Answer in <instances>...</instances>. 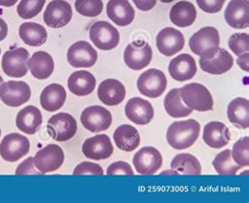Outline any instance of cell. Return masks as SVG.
Segmentation results:
<instances>
[{
  "label": "cell",
  "mask_w": 249,
  "mask_h": 203,
  "mask_svg": "<svg viewBox=\"0 0 249 203\" xmlns=\"http://www.w3.org/2000/svg\"><path fill=\"white\" fill-rule=\"evenodd\" d=\"M3 82V79H2V77L1 76H0V84H1Z\"/></svg>",
  "instance_id": "obj_49"
},
{
  "label": "cell",
  "mask_w": 249,
  "mask_h": 203,
  "mask_svg": "<svg viewBox=\"0 0 249 203\" xmlns=\"http://www.w3.org/2000/svg\"><path fill=\"white\" fill-rule=\"evenodd\" d=\"M189 48L194 54L200 58H213L220 48V34L213 27H205L199 30L189 39Z\"/></svg>",
  "instance_id": "obj_2"
},
{
  "label": "cell",
  "mask_w": 249,
  "mask_h": 203,
  "mask_svg": "<svg viewBox=\"0 0 249 203\" xmlns=\"http://www.w3.org/2000/svg\"><path fill=\"white\" fill-rule=\"evenodd\" d=\"M107 175H134V171L132 166H130L127 162L124 161H117L111 163V165L108 166L107 171Z\"/></svg>",
  "instance_id": "obj_42"
},
{
  "label": "cell",
  "mask_w": 249,
  "mask_h": 203,
  "mask_svg": "<svg viewBox=\"0 0 249 203\" xmlns=\"http://www.w3.org/2000/svg\"><path fill=\"white\" fill-rule=\"evenodd\" d=\"M67 100V92L61 84L53 83L45 88L40 95V104L48 112L60 110Z\"/></svg>",
  "instance_id": "obj_28"
},
{
  "label": "cell",
  "mask_w": 249,
  "mask_h": 203,
  "mask_svg": "<svg viewBox=\"0 0 249 203\" xmlns=\"http://www.w3.org/2000/svg\"><path fill=\"white\" fill-rule=\"evenodd\" d=\"M233 58L225 49L219 48L217 54L211 59L200 58L202 71L212 75H222L232 68Z\"/></svg>",
  "instance_id": "obj_24"
},
{
  "label": "cell",
  "mask_w": 249,
  "mask_h": 203,
  "mask_svg": "<svg viewBox=\"0 0 249 203\" xmlns=\"http://www.w3.org/2000/svg\"><path fill=\"white\" fill-rule=\"evenodd\" d=\"M183 103L191 110L208 112L213 109V99L211 92L200 83H189L180 89Z\"/></svg>",
  "instance_id": "obj_3"
},
{
  "label": "cell",
  "mask_w": 249,
  "mask_h": 203,
  "mask_svg": "<svg viewBox=\"0 0 249 203\" xmlns=\"http://www.w3.org/2000/svg\"><path fill=\"white\" fill-rule=\"evenodd\" d=\"M96 87L95 76L88 71H77L68 79V88L76 96H88Z\"/></svg>",
  "instance_id": "obj_27"
},
{
  "label": "cell",
  "mask_w": 249,
  "mask_h": 203,
  "mask_svg": "<svg viewBox=\"0 0 249 203\" xmlns=\"http://www.w3.org/2000/svg\"><path fill=\"white\" fill-rule=\"evenodd\" d=\"M160 1L163 2V3H169V2L175 1V0H160Z\"/></svg>",
  "instance_id": "obj_48"
},
{
  "label": "cell",
  "mask_w": 249,
  "mask_h": 203,
  "mask_svg": "<svg viewBox=\"0 0 249 203\" xmlns=\"http://www.w3.org/2000/svg\"><path fill=\"white\" fill-rule=\"evenodd\" d=\"M73 174L74 175H99V176H102L104 174V172L99 165H96V163H93V162L85 161L76 166Z\"/></svg>",
  "instance_id": "obj_40"
},
{
  "label": "cell",
  "mask_w": 249,
  "mask_h": 203,
  "mask_svg": "<svg viewBox=\"0 0 249 203\" xmlns=\"http://www.w3.org/2000/svg\"><path fill=\"white\" fill-rule=\"evenodd\" d=\"M167 87V79L162 71L149 69L140 75L137 81L139 92L149 98H158L164 93Z\"/></svg>",
  "instance_id": "obj_6"
},
{
  "label": "cell",
  "mask_w": 249,
  "mask_h": 203,
  "mask_svg": "<svg viewBox=\"0 0 249 203\" xmlns=\"http://www.w3.org/2000/svg\"><path fill=\"white\" fill-rule=\"evenodd\" d=\"M125 115L130 121L138 126H145L153 120L155 112L152 103L142 98L135 97L127 101Z\"/></svg>",
  "instance_id": "obj_18"
},
{
  "label": "cell",
  "mask_w": 249,
  "mask_h": 203,
  "mask_svg": "<svg viewBox=\"0 0 249 203\" xmlns=\"http://www.w3.org/2000/svg\"><path fill=\"white\" fill-rule=\"evenodd\" d=\"M226 0H196L199 8L209 14L218 13L223 8Z\"/></svg>",
  "instance_id": "obj_41"
},
{
  "label": "cell",
  "mask_w": 249,
  "mask_h": 203,
  "mask_svg": "<svg viewBox=\"0 0 249 203\" xmlns=\"http://www.w3.org/2000/svg\"><path fill=\"white\" fill-rule=\"evenodd\" d=\"M249 138L248 136L243 137L234 143L231 150L233 161L241 167L249 166Z\"/></svg>",
  "instance_id": "obj_37"
},
{
  "label": "cell",
  "mask_w": 249,
  "mask_h": 203,
  "mask_svg": "<svg viewBox=\"0 0 249 203\" xmlns=\"http://www.w3.org/2000/svg\"><path fill=\"white\" fill-rule=\"evenodd\" d=\"M89 38L96 48L101 51H110L119 44L120 34L109 22L97 21L89 29Z\"/></svg>",
  "instance_id": "obj_4"
},
{
  "label": "cell",
  "mask_w": 249,
  "mask_h": 203,
  "mask_svg": "<svg viewBox=\"0 0 249 203\" xmlns=\"http://www.w3.org/2000/svg\"><path fill=\"white\" fill-rule=\"evenodd\" d=\"M114 152L109 137L107 135H97L84 141L82 153L91 160L107 159Z\"/></svg>",
  "instance_id": "obj_17"
},
{
  "label": "cell",
  "mask_w": 249,
  "mask_h": 203,
  "mask_svg": "<svg viewBox=\"0 0 249 203\" xmlns=\"http://www.w3.org/2000/svg\"><path fill=\"white\" fill-rule=\"evenodd\" d=\"M48 133L56 141L64 142L71 140L77 133L75 118L68 113H59L50 118L48 121Z\"/></svg>",
  "instance_id": "obj_5"
},
{
  "label": "cell",
  "mask_w": 249,
  "mask_h": 203,
  "mask_svg": "<svg viewBox=\"0 0 249 203\" xmlns=\"http://www.w3.org/2000/svg\"><path fill=\"white\" fill-rule=\"evenodd\" d=\"M19 36L30 47H41L48 40V32L41 24L25 22L19 28Z\"/></svg>",
  "instance_id": "obj_32"
},
{
  "label": "cell",
  "mask_w": 249,
  "mask_h": 203,
  "mask_svg": "<svg viewBox=\"0 0 249 203\" xmlns=\"http://www.w3.org/2000/svg\"><path fill=\"white\" fill-rule=\"evenodd\" d=\"M229 49H231L233 53L240 56L244 53H248L249 51V36L246 33H238V34H233L231 36L228 40Z\"/></svg>",
  "instance_id": "obj_39"
},
{
  "label": "cell",
  "mask_w": 249,
  "mask_h": 203,
  "mask_svg": "<svg viewBox=\"0 0 249 203\" xmlns=\"http://www.w3.org/2000/svg\"><path fill=\"white\" fill-rule=\"evenodd\" d=\"M16 175H39L41 174L39 171H36L34 167V157H29L27 160H24L21 165L16 169Z\"/></svg>",
  "instance_id": "obj_43"
},
{
  "label": "cell",
  "mask_w": 249,
  "mask_h": 203,
  "mask_svg": "<svg viewBox=\"0 0 249 203\" xmlns=\"http://www.w3.org/2000/svg\"><path fill=\"white\" fill-rule=\"evenodd\" d=\"M29 52L23 48L8 51L3 55L1 67L5 75L13 78H20L28 74Z\"/></svg>",
  "instance_id": "obj_10"
},
{
  "label": "cell",
  "mask_w": 249,
  "mask_h": 203,
  "mask_svg": "<svg viewBox=\"0 0 249 203\" xmlns=\"http://www.w3.org/2000/svg\"><path fill=\"white\" fill-rule=\"evenodd\" d=\"M228 119L235 127L246 129L249 127V101L245 98H235L227 108Z\"/></svg>",
  "instance_id": "obj_31"
},
{
  "label": "cell",
  "mask_w": 249,
  "mask_h": 203,
  "mask_svg": "<svg viewBox=\"0 0 249 203\" xmlns=\"http://www.w3.org/2000/svg\"><path fill=\"white\" fill-rule=\"evenodd\" d=\"M203 140L208 147L221 148L231 141V133L224 123L212 121L207 123L203 129Z\"/></svg>",
  "instance_id": "obj_23"
},
{
  "label": "cell",
  "mask_w": 249,
  "mask_h": 203,
  "mask_svg": "<svg viewBox=\"0 0 249 203\" xmlns=\"http://www.w3.org/2000/svg\"><path fill=\"white\" fill-rule=\"evenodd\" d=\"M0 135H1V129H0Z\"/></svg>",
  "instance_id": "obj_51"
},
{
  "label": "cell",
  "mask_w": 249,
  "mask_h": 203,
  "mask_svg": "<svg viewBox=\"0 0 249 203\" xmlns=\"http://www.w3.org/2000/svg\"><path fill=\"white\" fill-rule=\"evenodd\" d=\"M133 1L135 2L137 9L144 12H147L154 9L157 3V0H133Z\"/></svg>",
  "instance_id": "obj_44"
},
{
  "label": "cell",
  "mask_w": 249,
  "mask_h": 203,
  "mask_svg": "<svg viewBox=\"0 0 249 203\" xmlns=\"http://www.w3.org/2000/svg\"><path fill=\"white\" fill-rule=\"evenodd\" d=\"M68 61L73 68H91L96 63L98 54L87 41H78L68 51Z\"/></svg>",
  "instance_id": "obj_16"
},
{
  "label": "cell",
  "mask_w": 249,
  "mask_h": 203,
  "mask_svg": "<svg viewBox=\"0 0 249 203\" xmlns=\"http://www.w3.org/2000/svg\"><path fill=\"white\" fill-rule=\"evenodd\" d=\"M18 0H0V6H5V8H10V6L15 5Z\"/></svg>",
  "instance_id": "obj_47"
},
{
  "label": "cell",
  "mask_w": 249,
  "mask_h": 203,
  "mask_svg": "<svg viewBox=\"0 0 249 203\" xmlns=\"http://www.w3.org/2000/svg\"><path fill=\"white\" fill-rule=\"evenodd\" d=\"M162 155L153 147L142 148L134 156L133 163L137 173L141 175H154L162 166Z\"/></svg>",
  "instance_id": "obj_14"
},
{
  "label": "cell",
  "mask_w": 249,
  "mask_h": 203,
  "mask_svg": "<svg viewBox=\"0 0 249 203\" xmlns=\"http://www.w3.org/2000/svg\"><path fill=\"white\" fill-rule=\"evenodd\" d=\"M169 18L177 27L186 28L191 27L196 21V10L195 5L189 1H179L177 2L169 12Z\"/></svg>",
  "instance_id": "obj_30"
},
{
  "label": "cell",
  "mask_w": 249,
  "mask_h": 203,
  "mask_svg": "<svg viewBox=\"0 0 249 203\" xmlns=\"http://www.w3.org/2000/svg\"><path fill=\"white\" fill-rule=\"evenodd\" d=\"M8 24H6L2 18H0V41L4 40L6 36H8Z\"/></svg>",
  "instance_id": "obj_46"
},
{
  "label": "cell",
  "mask_w": 249,
  "mask_h": 203,
  "mask_svg": "<svg viewBox=\"0 0 249 203\" xmlns=\"http://www.w3.org/2000/svg\"><path fill=\"white\" fill-rule=\"evenodd\" d=\"M42 114L36 107L29 106L19 111L16 117V126L21 132L34 135L42 124Z\"/></svg>",
  "instance_id": "obj_26"
},
{
  "label": "cell",
  "mask_w": 249,
  "mask_h": 203,
  "mask_svg": "<svg viewBox=\"0 0 249 203\" xmlns=\"http://www.w3.org/2000/svg\"><path fill=\"white\" fill-rule=\"evenodd\" d=\"M126 91L123 84L117 79H107L98 88V97L106 106L115 107L125 98Z\"/></svg>",
  "instance_id": "obj_22"
},
{
  "label": "cell",
  "mask_w": 249,
  "mask_h": 203,
  "mask_svg": "<svg viewBox=\"0 0 249 203\" xmlns=\"http://www.w3.org/2000/svg\"><path fill=\"white\" fill-rule=\"evenodd\" d=\"M238 60H237V63L239 64V67L245 71V72H248L249 71V67H248V59H249V54L248 53H244L242 54L240 56H238Z\"/></svg>",
  "instance_id": "obj_45"
},
{
  "label": "cell",
  "mask_w": 249,
  "mask_h": 203,
  "mask_svg": "<svg viewBox=\"0 0 249 203\" xmlns=\"http://www.w3.org/2000/svg\"><path fill=\"white\" fill-rule=\"evenodd\" d=\"M71 17H73V10L68 1L53 0L44 11L43 20L50 28L60 29L70 23Z\"/></svg>",
  "instance_id": "obj_13"
},
{
  "label": "cell",
  "mask_w": 249,
  "mask_h": 203,
  "mask_svg": "<svg viewBox=\"0 0 249 203\" xmlns=\"http://www.w3.org/2000/svg\"><path fill=\"white\" fill-rule=\"evenodd\" d=\"M107 13L110 20L119 27H126L135 19V10L128 0H109Z\"/></svg>",
  "instance_id": "obj_21"
},
{
  "label": "cell",
  "mask_w": 249,
  "mask_h": 203,
  "mask_svg": "<svg viewBox=\"0 0 249 203\" xmlns=\"http://www.w3.org/2000/svg\"><path fill=\"white\" fill-rule=\"evenodd\" d=\"M164 108L167 114L173 118H183L192 114L193 110L183 103L180 89H173L164 98Z\"/></svg>",
  "instance_id": "obj_33"
},
{
  "label": "cell",
  "mask_w": 249,
  "mask_h": 203,
  "mask_svg": "<svg viewBox=\"0 0 249 203\" xmlns=\"http://www.w3.org/2000/svg\"><path fill=\"white\" fill-rule=\"evenodd\" d=\"M30 150V141L27 137L12 133L6 135L0 143V156L8 162H16Z\"/></svg>",
  "instance_id": "obj_8"
},
{
  "label": "cell",
  "mask_w": 249,
  "mask_h": 203,
  "mask_svg": "<svg viewBox=\"0 0 249 203\" xmlns=\"http://www.w3.org/2000/svg\"><path fill=\"white\" fill-rule=\"evenodd\" d=\"M45 4V0H21L17 6V13L22 19H31L40 13Z\"/></svg>",
  "instance_id": "obj_36"
},
{
  "label": "cell",
  "mask_w": 249,
  "mask_h": 203,
  "mask_svg": "<svg viewBox=\"0 0 249 203\" xmlns=\"http://www.w3.org/2000/svg\"><path fill=\"white\" fill-rule=\"evenodd\" d=\"M153 59V50L145 41H134L129 43L124 51V62L135 71L146 68Z\"/></svg>",
  "instance_id": "obj_11"
},
{
  "label": "cell",
  "mask_w": 249,
  "mask_h": 203,
  "mask_svg": "<svg viewBox=\"0 0 249 203\" xmlns=\"http://www.w3.org/2000/svg\"><path fill=\"white\" fill-rule=\"evenodd\" d=\"M225 20L233 29H245L249 24L248 0H231L225 10Z\"/></svg>",
  "instance_id": "obj_20"
},
{
  "label": "cell",
  "mask_w": 249,
  "mask_h": 203,
  "mask_svg": "<svg viewBox=\"0 0 249 203\" xmlns=\"http://www.w3.org/2000/svg\"><path fill=\"white\" fill-rule=\"evenodd\" d=\"M170 167L185 175H200L202 171L200 161L194 155L186 153L177 155L170 163Z\"/></svg>",
  "instance_id": "obj_34"
},
{
  "label": "cell",
  "mask_w": 249,
  "mask_h": 203,
  "mask_svg": "<svg viewBox=\"0 0 249 203\" xmlns=\"http://www.w3.org/2000/svg\"><path fill=\"white\" fill-rule=\"evenodd\" d=\"M200 124L195 119L176 121L170 124L166 133L168 145L176 149L191 148L200 135Z\"/></svg>",
  "instance_id": "obj_1"
},
{
  "label": "cell",
  "mask_w": 249,
  "mask_h": 203,
  "mask_svg": "<svg viewBox=\"0 0 249 203\" xmlns=\"http://www.w3.org/2000/svg\"><path fill=\"white\" fill-rule=\"evenodd\" d=\"M75 9L84 17H97L103 11L102 0H76Z\"/></svg>",
  "instance_id": "obj_38"
},
{
  "label": "cell",
  "mask_w": 249,
  "mask_h": 203,
  "mask_svg": "<svg viewBox=\"0 0 249 203\" xmlns=\"http://www.w3.org/2000/svg\"><path fill=\"white\" fill-rule=\"evenodd\" d=\"M114 141L123 152H133L140 146V135L135 127L122 124L115 130Z\"/></svg>",
  "instance_id": "obj_29"
},
{
  "label": "cell",
  "mask_w": 249,
  "mask_h": 203,
  "mask_svg": "<svg viewBox=\"0 0 249 203\" xmlns=\"http://www.w3.org/2000/svg\"><path fill=\"white\" fill-rule=\"evenodd\" d=\"M31 88L24 81L2 82L0 84V99L11 108L20 107L31 98Z\"/></svg>",
  "instance_id": "obj_7"
},
{
  "label": "cell",
  "mask_w": 249,
  "mask_h": 203,
  "mask_svg": "<svg viewBox=\"0 0 249 203\" xmlns=\"http://www.w3.org/2000/svg\"><path fill=\"white\" fill-rule=\"evenodd\" d=\"M28 68L36 79H48L53 74L55 68L53 57L47 53V52H36L31 58H29Z\"/></svg>",
  "instance_id": "obj_25"
},
{
  "label": "cell",
  "mask_w": 249,
  "mask_h": 203,
  "mask_svg": "<svg viewBox=\"0 0 249 203\" xmlns=\"http://www.w3.org/2000/svg\"><path fill=\"white\" fill-rule=\"evenodd\" d=\"M185 39L182 33L174 28H165L159 32L156 38L157 49L164 56L176 55L184 48Z\"/></svg>",
  "instance_id": "obj_15"
},
{
  "label": "cell",
  "mask_w": 249,
  "mask_h": 203,
  "mask_svg": "<svg viewBox=\"0 0 249 203\" xmlns=\"http://www.w3.org/2000/svg\"><path fill=\"white\" fill-rule=\"evenodd\" d=\"M64 153L57 145H49L38 150L34 157V165L41 174L55 172L63 165Z\"/></svg>",
  "instance_id": "obj_9"
},
{
  "label": "cell",
  "mask_w": 249,
  "mask_h": 203,
  "mask_svg": "<svg viewBox=\"0 0 249 203\" xmlns=\"http://www.w3.org/2000/svg\"><path fill=\"white\" fill-rule=\"evenodd\" d=\"M213 166L219 175H235L241 168V166L233 161L231 150L228 148L215 156Z\"/></svg>",
  "instance_id": "obj_35"
},
{
  "label": "cell",
  "mask_w": 249,
  "mask_h": 203,
  "mask_svg": "<svg viewBox=\"0 0 249 203\" xmlns=\"http://www.w3.org/2000/svg\"><path fill=\"white\" fill-rule=\"evenodd\" d=\"M169 75L177 81H186L192 79L196 74V64L195 59L188 54H181L172 59L168 65Z\"/></svg>",
  "instance_id": "obj_19"
},
{
  "label": "cell",
  "mask_w": 249,
  "mask_h": 203,
  "mask_svg": "<svg viewBox=\"0 0 249 203\" xmlns=\"http://www.w3.org/2000/svg\"><path fill=\"white\" fill-rule=\"evenodd\" d=\"M0 54H1V49H0Z\"/></svg>",
  "instance_id": "obj_50"
},
{
  "label": "cell",
  "mask_w": 249,
  "mask_h": 203,
  "mask_svg": "<svg viewBox=\"0 0 249 203\" xmlns=\"http://www.w3.org/2000/svg\"><path fill=\"white\" fill-rule=\"evenodd\" d=\"M82 126L89 132L99 133L107 130L111 124V114L108 110L99 106L85 109L80 117Z\"/></svg>",
  "instance_id": "obj_12"
}]
</instances>
